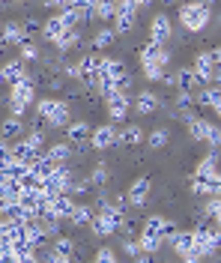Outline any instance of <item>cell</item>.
Instances as JSON below:
<instances>
[{"label": "cell", "mask_w": 221, "mask_h": 263, "mask_svg": "<svg viewBox=\"0 0 221 263\" xmlns=\"http://www.w3.org/2000/svg\"><path fill=\"white\" fill-rule=\"evenodd\" d=\"M108 182V167H93V174H90V180H87V185H105Z\"/></svg>", "instance_id": "obj_30"}, {"label": "cell", "mask_w": 221, "mask_h": 263, "mask_svg": "<svg viewBox=\"0 0 221 263\" xmlns=\"http://www.w3.org/2000/svg\"><path fill=\"white\" fill-rule=\"evenodd\" d=\"M72 251H75V242H72V239H57V242H54V254L72 257Z\"/></svg>", "instance_id": "obj_31"}, {"label": "cell", "mask_w": 221, "mask_h": 263, "mask_svg": "<svg viewBox=\"0 0 221 263\" xmlns=\"http://www.w3.org/2000/svg\"><path fill=\"white\" fill-rule=\"evenodd\" d=\"M218 185L221 182H209V180H197V177H194L191 192H194V195H218Z\"/></svg>", "instance_id": "obj_26"}, {"label": "cell", "mask_w": 221, "mask_h": 263, "mask_svg": "<svg viewBox=\"0 0 221 263\" xmlns=\"http://www.w3.org/2000/svg\"><path fill=\"white\" fill-rule=\"evenodd\" d=\"M212 18V9H209V0H191L179 9V24L186 27L188 33H200L209 24Z\"/></svg>", "instance_id": "obj_1"}, {"label": "cell", "mask_w": 221, "mask_h": 263, "mask_svg": "<svg viewBox=\"0 0 221 263\" xmlns=\"http://www.w3.org/2000/svg\"><path fill=\"white\" fill-rule=\"evenodd\" d=\"M147 197H150V180H147V177H137V180L129 185L126 200H129L132 206H144V203H147Z\"/></svg>", "instance_id": "obj_15"}, {"label": "cell", "mask_w": 221, "mask_h": 263, "mask_svg": "<svg viewBox=\"0 0 221 263\" xmlns=\"http://www.w3.org/2000/svg\"><path fill=\"white\" fill-rule=\"evenodd\" d=\"M93 263H119L117 257H114V251H111V248H99V251H96V260Z\"/></svg>", "instance_id": "obj_33"}, {"label": "cell", "mask_w": 221, "mask_h": 263, "mask_svg": "<svg viewBox=\"0 0 221 263\" xmlns=\"http://www.w3.org/2000/svg\"><path fill=\"white\" fill-rule=\"evenodd\" d=\"M90 144L96 149H108L117 144V129L114 126H99V129L90 132Z\"/></svg>", "instance_id": "obj_14"}, {"label": "cell", "mask_w": 221, "mask_h": 263, "mask_svg": "<svg viewBox=\"0 0 221 263\" xmlns=\"http://www.w3.org/2000/svg\"><path fill=\"white\" fill-rule=\"evenodd\" d=\"M21 75H27L24 72V60H9V63L0 66V84H15Z\"/></svg>", "instance_id": "obj_18"}, {"label": "cell", "mask_w": 221, "mask_h": 263, "mask_svg": "<svg viewBox=\"0 0 221 263\" xmlns=\"http://www.w3.org/2000/svg\"><path fill=\"white\" fill-rule=\"evenodd\" d=\"M204 215H206V218H212V221H218V215H221V200H218V195H209V197H206Z\"/></svg>", "instance_id": "obj_28"}, {"label": "cell", "mask_w": 221, "mask_h": 263, "mask_svg": "<svg viewBox=\"0 0 221 263\" xmlns=\"http://www.w3.org/2000/svg\"><path fill=\"white\" fill-rule=\"evenodd\" d=\"M72 3H75V0H45V6H54V9H66Z\"/></svg>", "instance_id": "obj_36"}, {"label": "cell", "mask_w": 221, "mask_h": 263, "mask_svg": "<svg viewBox=\"0 0 221 263\" xmlns=\"http://www.w3.org/2000/svg\"><path fill=\"white\" fill-rule=\"evenodd\" d=\"M66 141L69 144H87L90 141V126H87L84 120H78V123H69L66 126Z\"/></svg>", "instance_id": "obj_19"}, {"label": "cell", "mask_w": 221, "mask_h": 263, "mask_svg": "<svg viewBox=\"0 0 221 263\" xmlns=\"http://www.w3.org/2000/svg\"><path fill=\"white\" fill-rule=\"evenodd\" d=\"M21 60H39V48H36L33 42H21Z\"/></svg>", "instance_id": "obj_32"}, {"label": "cell", "mask_w": 221, "mask_h": 263, "mask_svg": "<svg viewBox=\"0 0 221 263\" xmlns=\"http://www.w3.org/2000/svg\"><path fill=\"white\" fill-rule=\"evenodd\" d=\"M90 218H93V213L87 210L84 203H75L72 213H69V221H75V224H90Z\"/></svg>", "instance_id": "obj_27"}, {"label": "cell", "mask_w": 221, "mask_h": 263, "mask_svg": "<svg viewBox=\"0 0 221 263\" xmlns=\"http://www.w3.org/2000/svg\"><path fill=\"white\" fill-rule=\"evenodd\" d=\"M135 18H137V9L117 6V12H114V33H129L135 27Z\"/></svg>", "instance_id": "obj_16"}, {"label": "cell", "mask_w": 221, "mask_h": 263, "mask_svg": "<svg viewBox=\"0 0 221 263\" xmlns=\"http://www.w3.org/2000/svg\"><path fill=\"white\" fill-rule=\"evenodd\" d=\"M45 159L51 164H63L69 159V144H51V147L45 149Z\"/></svg>", "instance_id": "obj_22"}, {"label": "cell", "mask_w": 221, "mask_h": 263, "mask_svg": "<svg viewBox=\"0 0 221 263\" xmlns=\"http://www.w3.org/2000/svg\"><path fill=\"white\" fill-rule=\"evenodd\" d=\"M114 36H117V33L111 30V27H102V30L93 36V45H96V48H108V45H114Z\"/></svg>", "instance_id": "obj_29"}, {"label": "cell", "mask_w": 221, "mask_h": 263, "mask_svg": "<svg viewBox=\"0 0 221 263\" xmlns=\"http://www.w3.org/2000/svg\"><path fill=\"white\" fill-rule=\"evenodd\" d=\"M147 141H150V147H153V149H162V147H168L170 132L165 129V126H158V129H153V132H150V138H147Z\"/></svg>", "instance_id": "obj_25"}, {"label": "cell", "mask_w": 221, "mask_h": 263, "mask_svg": "<svg viewBox=\"0 0 221 263\" xmlns=\"http://www.w3.org/2000/svg\"><path fill=\"white\" fill-rule=\"evenodd\" d=\"M218 57H221V51L218 48H209V51H200L197 57H194V72H197V78L204 84H212V81H218Z\"/></svg>", "instance_id": "obj_5"}, {"label": "cell", "mask_w": 221, "mask_h": 263, "mask_svg": "<svg viewBox=\"0 0 221 263\" xmlns=\"http://www.w3.org/2000/svg\"><path fill=\"white\" fill-rule=\"evenodd\" d=\"M105 102H108V114H111V120H126V114L132 111L129 96H126V93H119V90H114L111 96H105Z\"/></svg>", "instance_id": "obj_9"}, {"label": "cell", "mask_w": 221, "mask_h": 263, "mask_svg": "<svg viewBox=\"0 0 221 263\" xmlns=\"http://www.w3.org/2000/svg\"><path fill=\"white\" fill-rule=\"evenodd\" d=\"M165 3H176V0H165Z\"/></svg>", "instance_id": "obj_38"}, {"label": "cell", "mask_w": 221, "mask_h": 263, "mask_svg": "<svg viewBox=\"0 0 221 263\" xmlns=\"http://www.w3.org/2000/svg\"><path fill=\"white\" fill-rule=\"evenodd\" d=\"M36 114H39V120L45 126H54V129L69 126V102H63V99H42L36 105Z\"/></svg>", "instance_id": "obj_3"}, {"label": "cell", "mask_w": 221, "mask_h": 263, "mask_svg": "<svg viewBox=\"0 0 221 263\" xmlns=\"http://www.w3.org/2000/svg\"><path fill=\"white\" fill-rule=\"evenodd\" d=\"M183 263H200V257H197V254H186V257H183Z\"/></svg>", "instance_id": "obj_37"}, {"label": "cell", "mask_w": 221, "mask_h": 263, "mask_svg": "<svg viewBox=\"0 0 221 263\" xmlns=\"http://www.w3.org/2000/svg\"><path fill=\"white\" fill-rule=\"evenodd\" d=\"M168 246L179 254V257H186V254H194V233L191 230H176L173 236L168 239Z\"/></svg>", "instance_id": "obj_12"}, {"label": "cell", "mask_w": 221, "mask_h": 263, "mask_svg": "<svg viewBox=\"0 0 221 263\" xmlns=\"http://www.w3.org/2000/svg\"><path fill=\"white\" fill-rule=\"evenodd\" d=\"M173 84L183 90V93H194V90H200L204 87V81L197 78V72L191 69V66H186V69H179L176 75H173Z\"/></svg>", "instance_id": "obj_13"}, {"label": "cell", "mask_w": 221, "mask_h": 263, "mask_svg": "<svg viewBox=\"0 0 221 263\" xmlns=\"http://www.w3.org/2000/svg\"><path fill=\"white\" fill-rule=\"evenodd\" d=\"M90 228L96 236H111V233H117V228H123V213H114L108 203H102L99 215L90 218Z\"/></svg>", "instance_id": "obj_6"}, {"label": "cell", "mask_w": 221, "mask_h": 263, "mask_svg": "<svg viewBox=\"0 0 221 263\" xmlns=\"http://www.w3.org/2000/svg\"><path fill=\"white\" fill-rule=\"evenodd\" d=\"M123 251H126V257H137V254H140V246L126 239V242H123Z\"/></svg>", "instance_id": "obj_34"}, {"label": "cell", "mask_w": 221, "mask_h": 263, "mask_svg": "<svg viewBox=\"0 0 221 263\" xmlns=\"http://www.w3.org/2000/svg\"><path fill=\"white\" fill-rule=\"evenodd\" d=\"M0 132H3V138H18V135L24 132V123H21V117H9V120H3Z\"/></svg>", "instance_id": "obj_24"}, {"label": "cell", "mask_w": 221, "mask_h": 263, "mask_svg": "<svg viewBox=\"0 0 221 263\" xmlns=\"http://www.w3.org/2000/svg\"><path fill=\"white\" fill-rule=\"evenodd\" d=\"M215 162H218V156H215V149H209L204 159L197 162V171H194V177H197V180H209V182H221Z\"/></svg>", "instance_id": "obj_11"}, {"label": "cell", "mask_w": 221, "mask_h": 263, "mask_svg": "<svg viewBox=\"0 0 221 263\" xmlns=\"http://www.w3.org/2000/svg\"><path fill=\"white\" fill-rule=\"evenodd\" d=\"M21 42H27L24 24H21V21H6V24L0 27V45H21Z\"/></svg>", "instance_id": "obj_10"}, {"label": "cell", "mask_w": 221, "mask_h": 263, "mask_svg": "<svg viewBox=\"0 0 221 263\" xmlns=\"http://www.w3.org/2000/svg\"><path fill=\"white\" fill-rule=\"evenodd\" d=\"M42 30H45V39H48V42H57V39L69 30V27L63 24V18H60V15H51L45 24H42Z\"/></svg>", "instance_id": "obj_21"}, {"label": "cell", "mask_w": 221, "mask_h": 263, "mask_svg": "<svg viewBox=\"0 0 221 263\" xmlns=\"http://www.w3.org/2000/svg\"><path fill=\"white\" fill-rule=\"evenodd\" d=\"M158 105H162L158 96L150 93V90H140L137 99H135V111H137V114H155V111H158Z\"/></svg>", "instance_id": "obj_17"}, {"label": "cell", "mask_w": 221, "mask_h": 263, "mask_svg": "<svg viewBox=\"0 0 221 263\" xmlns=\"http://www.w3.org/2000/svg\"><path fill=\"white\" fill-rule=\"evenodd\" d=\"M137 246H140L144 254H153V251H158L165 242H162V236H155V233H140V242H137Z\"/></svg>", "instance_id": "obj_23"}, {"label": "cell", "mask_w": 221, "mask_h": 263, "mask_svg": "<svg viewBox=\"0 0 221 263\" xmlns=\"http://www.w3.org/2000/svg\"><path fill=\"white\" fill-rule=\"evenodd\" d=\"M188 123V132H191V138H197V141H206L209 147L215 149L221 144V132H218V126L215 123H209V120H204V117H188L186 120Z\"/></svg>", "instance_id": "obj_7"}, {"label": "cell", "mask_w": 221, "mask_h": 263, "mask_svg": "<svg viewBox=\"0 0 221 263\" xmlns=\"http://www.w3.org/2000/svg\"><path fill=\"white\" fill-rule=\"evenodd\" d=\"M170 54L165 51V45H147L144 54H140V66H144V75L147 81H162L165 78V66H168Z\"/></svg>", "instance_id": "obj_2"}, {"label": "cell", "mask_w": 221, "mask_h": 263, "mask_svg": "<svg viewBox=\"0 0 221 263\" xmlns=\"http://www.w3.org/2000/svg\"><path fill=\"white\" fill-rule=\"evenodd\" d=\"M170 36H173V24H170V15L168 12H158L150 24V42L153 45H165Z\"/></svg>", "instance_id": "obj_8"}, {"label": "cell", "mask_w": 221, "mask_h": 263, "mask_svg": "<svg viewBox=\"0 0 221 263\" xmlns=\"http://www.w3.org/2000/svg\"><path fill=\"white\" fill-rule=\"evenodd\" d=\"M144 129L140 126H126V129H117V144H129V147H135V144H144Z\"/></svg>", "instance_id": "obj_20"}, {"label": "cell", "mask_w": 221, "mask_h": 263, "mask_svg": "<svg viewBox=\"0 0 221 263\" xmlns=\"http://www.w3.org/2000/svg\"><path fill=\"white\" fill-rule=\"evenodd\" d=\"M0 27H3V21H0Z\"/></svg>", "instance_id": "obj_39"}, {"label": "cell", "mask_w": 221, "mask_h": 263, "mask_svg": "<svg viewBox=\"0 0 221 263\" xmlns=\"http://www.w3.org/2000/svg\"><path fill=\"white\" fill-rule=\"evenodd\" d=\"M9 102H12V117H21L30 102H33V78L30 75H21L15 84H9Z\"/></svg>", "instance_id": "obj_4"}, {"label": "cell", "mask_w": 221, "mask_h": 263, "mask_svg": "<svg viewBox=\"0 0 221 263\" xmlns=\"http://www.w3.org/2000/svg\"><path fill=\"white\" fill-rule=\"evenodd\" d=\"M27 144H30L33 149H39V147H42V132H30V138H27Z\"/></svg>", "instance_id": "obj_35"}]
</instances>
